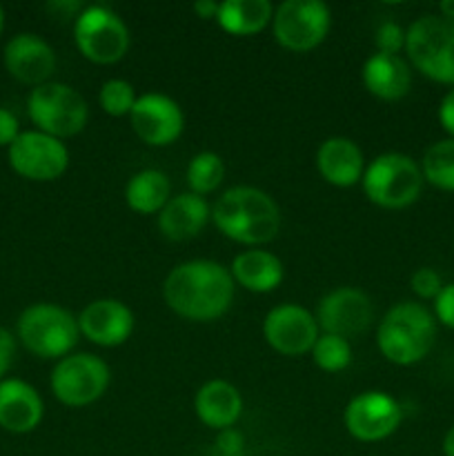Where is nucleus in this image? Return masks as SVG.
Returning <instances> with one entry per match:
<instances>
[{"instance_id": "nucleus-7", "label": "nucleus", "mask_w": 454, "mask_h": 456, "mask_svg": "<svg viewBox=\"0 0 454 456\" xmlns=\"http://www.w3.org/2000/svg\"><path fill=\"white\" fill-rule=\"evenodd\" d=\"M27 111L38 132L58 141L83 132L89 118L85 98L69 85L52 83V80L31 89L27 98Z\"/></svg>"}, {"instance_id": "nucleus-26", "label": "nucleus", "mask_w": 454, "mask_h": 456, "mask_svg": "<svg viewBox=\"0 0 454 456\" xmlns=\"http://www.w3.org/2000/svg\"><path fill=\"white\" fill-rule=\"evenodd\" d=\"M423 178L443 191H454V138L434 142L423 154Z\"/></svg>"}, {"instance_id": "nucleus-25", "label": "nucleus", "mask_w": 454, "mask_h": 456, "mask_svg": "<svg viewBox=\"0 0 454 456\" xmlns=\"http://www.w3.org/2000/svg\"><path fill=\"white\" fill-rule=\"evenodd\" d=\"M169 178L160 169H142L129 178L125 187V200L136 214H160L172 199Z\"/></svg>"}, {"instance_id": "nucleus-21", "label": "nucleus", "mask_w": 454, "mask_h": 456, "mask_svg": "<svg viewBox=\"0 0 454 456\" xmlns=\"http://www.w3.org/2000/svg\"><path fill=\"white\" fill-rule=\"evenodd\" d=\"M212 218L207 200L191 191L169 199L158 214V230L169 240H190L205 230Z\"/></svg>"}, {"instance_id": "nucleus-23", "label": "nucleus", "mask_w": 454, "mask_h": 456, "mask_svg": "<svg viewBox=\"0 0 454 456\" xmlns=\"http://www.w3.org/2000/svg\"><path fill=\"white\" fill-rule=\"evenodd\" d=\"M230 274L234 283L254 294H267L283 281V263L265 249H245L231 261Z\"/></svg>"}, {"instance_id": "nucleus-24", "label": "nucleus", "mask_w": 454, "mask_h": 456, "mask_svg": "<svg viewBox=\"0 0 454 456\" xmlns=\"http://www.w3.org/2000/svg\"><path fill=\"white\" fill-rule=\"evenodd\" d=\"M274 18V7L267 0H225L218 3L216 22L231 36H256Z\"/></svg>"}, {"instance_id": "nucleus-34", "label": "nucleus", "mask_w": 454, "mask_h": 456, "mask_svg": "<svg viewBox=\"0 0 454 456\" xmlns=\"http://www.w3.org/2000/svg\"><path fill=\"white\" fill-rule=\"evenodd\" d=\"M13 356H16V338H13L9 330L0 325V381H3V377L12 368Z\"/></svg>"}, {"instance_id": "nucleus-29", "label": "nucleus", "mask_w": 454, "mask_h": 456, "mask_svg": "<svg viewBox=\"0 0 454 456\" xmlns=\"http://www.w3.org/2000/svg\"><path fill=\"white\" fill-rule=\"evenodd\" d=\"M136 101H138L136 92H134L132 85L123 78L107 80V83L101 87V94H98V102H101L102 111L114 116V118L132 114Z\"/></svg>"}, {"instance_id": "nucleus-37", "label": "nucleus", "mask_w": 454, "mask_h": 456, "mask_svg": "<svg viewBox=\"0 0 454 456\" xmlns=\"http://www.w3.org/2000/svg\"><path fill=\"white\" fill-rule=\"evenodd\" d=\"M441 448H443V454L445 456H454V426L450 428L448 432H445L443 445H441Z\"/></svg>"}, {"instance_id": "nucleus-9", "label": "nucleus", "mask_w": 454, "mask_h": 456, "mask_svg": "<svg viewBox=\"0 0 454 456\" xmlns=\"http://www.w3.org/2000/svg\"><path fill=\"white\" fill-rule=\"evenodd\" d=\"M74 40L87 61L96 65H114L127 53L129 29L118 13L93 4L76 16Z\"/></svg>"}, {"instance_id": "nucleus-22", "label": "nucleus", "mask_w": 454, "mask_h": 456, "mask_svg": "<svg viewBox=\"0 0 454 456\" xmlns=\"http://www.w3.org/2000/svg\"><path fill=\"white\" fill-rule=\"evenodd\" d=\"M361 76H363L365 89L372 96L387 102L408 96L409 85H412V71H409L408 62L401 56H392V53H372L363 62Z\"/></svg>"}, {"instance_id": "nucleus-30", "label": "nucleus", "mask_w": 454, "mask_h": 456, "mask_svg": "<svg viewBox=\"0 0 454 456\" xmlns=\"http://www.w3.org/2000/svg\"><path fill=\"white\" fill-rule=\"evenodd\" d=\"M409 288L423 301H434L443 289V281H441L439 272L432 270V267H418L409 279Z\"/></svg>"}, {"instance_id": "nucleus-5", "label": "nucleus", "mask_w": 454, "mask_h": 456, "mask_svg": "<svg viewBox=\"0 0 454 456\" xmlns=\"http://www.w3.org/2000/svg\"><path fill=\"white\" fill-rule=\"evenodd\" d=\"M423 181L421 165L399 151L377 156L361 178L365 196L383 209H405L417 203Z\"/></svg>"}, {"instance_id": "nucleus-36", "label": "nucleus", "mask_w": 454, "mask_h": 456, "mask_svg": "<svg viewBox=\"0 0 454 456\" xmlns=\"http://www.w3.org/2000/svg\"><path fill=\"white\" fill-rule=\"evenodd\" d=\"M194 12L196 16L203 18V20H209V18L216 20L218 3H214V0H199V3H194Z\"/></svg>"}, {"instance_id": "nucleus-11", "label": "nucleus", "mask_w": 454, "mask_h": 456, "mask_svg": "<svg viewBox=\"0 0 454 456\" xmlns=\"http://www.w3.org/2000/svg\"><path fill=\"white\" fill-rule=\"evenodd\" d=\"M7 156L18 176L36 183L56 181L69 167V151L65 142L38 129L20 132V136L7 150Z\"/></svg>"}, {"instance_id": "nucleus-16", "label": "nucleus", "mask_w": 454, "mask_h": 456, "mask_svg": "<svg viewBox=\"0 0 454 456\" xmlns=\"http://www.w3.org/2000/svg\"><path fill=\"white\" fill-rule=\"evenodd\" d=\"M4 67L18 83L40 87L56 71V53L47 40L25 31L4 45Z\"/></svg>"}, {"instance_id": "nucleus-18", "label": "nucleus", "mask_w": 454, "mask_h": 456, "mask_svg": "<svg viewBox=\"0 0 454 456\" xmlns=\"http://www.w3.org/2000/svg\"><path fill=\"white\" fill-rule=\"evenodd\" d=\"M45 405L34 386L20 379L0 381V428L12 435H27L40 426Z\"/></svg>"}, {"instance_id": "nucleus-38", "label": "nucleus", "mask_w": 454, "mask_h": 456, "mask_svg": "<svg viewBox=\"0 0 454 456\" xmlns=\"http://www.w3.org/2000/svg\"><path fill=\"white\" fill-rule=\"evenodd\" d=\"M439 16L448 18V20H454V0H443V3L439 4Z\"/></svg>"}, {"instance_id": "nucleus-8", "label": "nucleus", "mask_w": 454, "mask_h": 456, "mask_svg": "<svg viewBox=\"0 0 454 456\" xmlns=\"http://www.w3.org/2000/svg\"><path fill=\"white\" fill-rule=\"evenodd\" d=\"M332 13L320 0H285L274 9L272 31L276 43L294 53L319 47L329 34Z\"/></svg>"}, {"instance_id": "nucleus-3", "label": "nucleus", "mask_w": 454, "mask_h": 456, "mask_svg": "<svg viewBox=\"0 0 454 456\" xmlns=\"http://www.w3.org/2000/svg\"><path fill=\"white\" fill-rule=\"evenodd\" d=\"M434 341L436 319L421 303H396L377 330L378 350L394 365L418 363L430 354Z\"/></svg>"}, {"instance_id": "nucleus-39", "label": "nucleus", "mask_w": 454, "mask_h": 456, "mask_svg": "<svg viewBox=\"0 0 454 456\" xmlns=\"http://www.w3.org/2000/svg\"><path fill=\"white\" fill-rule=\"evenodd\" d=\"M3 27H4V12L3 7H0V34H3Z\"/></svg>"}, {"instance_id": "nucleus-27", "label": "nucleus", "mask_w": 454, "mask_h": 456, "mask_svg": "<svg viewBox=\"0 0 454 456\" xmlns=\"http://www.w3.org/2000/svg\"><path fill=\"white\" fill-rule=\"evenodd\" d=\"M223 178H225V163L214 151H200L187 165V185L196 196L216 191Z\"/></svg>"}, {"instance_id": "nucleus-4", "label": "nucleus", "mask_w": 454, "mask_h": 456, "mask_svg": "<svg viewBox=\"0 0 454 456\" xmlns=\"http://www.w3.org/2000/svg\"><path fill=\"white\" fill-rule=\"evenodd\" d=\"M405 53L426 78L454 87V20L426 13L405 31Z\"/></svg>"}, {"instance_id": "nucleus-17", "label": "nucleus", "mask_w": 454, "mask_h": 456, "mask_svg": "<svg viewBox=\"0 0 454 456\" xmlns=\"http://www.w3.org/2000/svg\"><path fill=\"white\" fill-rule=\"evenodd\" d=\"M78 330L87 341L101 347L123 346L134 332V314L123 301L96 298L80 312Z\"/></svg>"}, {"instance_id": "nucleus-19", "label": "nucleus", "mask_w": 454, "mask_h": 456, "mask_svg": "<svg viewBox=\"0 0 454 456\" xmlns=\"http://www.w3.org/2000/svg\"><path fill=\"white\" fill-rule=\"evenodd\" d=\"M316 169L329 185L352 187L363 178V151L350 138L332 136L320 142L316 151Z\"/></svg>"}, {"instance_id": "nucleus-14", "label": "nucleus", "mask_w": 454, "mask_h": 456, "mask_svg": "<svg viewBox=\"0 0 454 456\" xmlns=\"http://www.w3.org/2000/svg\"><path fill=\"white\" fill-rule=\"evenodd\" d=\"M374 321L372 301L356 288H336L319 303L316 323L323 334H334L345 341L361 337Z\"/></svg>"}, {"instance_id": "nucleus-28", "label": "nucleus", "mask_w": 454, "mask_h": 456, "mask_svg": "<svg viewBox=\"0 0 454 456\" xmlns=\"http://www.w3.org/2000/svg\"><path fill=\"white\" fill-rule=\"evenodd\" d=\"M312 359L323 372H343L352 363V346L350 341L334 334H320L312 347Z\"/></svg>"}, {"instance_id": "nucleus-20", "label": "nucleus", "mask_w": 454, "mask_h": 456, "mask_svg": "<svg viewBox=\"0 0 454 456\" xmlns=\"http://www.w3.org/2000/svg\"><path fill=\"white\" fill-rule=\"evenodd\" d=\"M194 410L203 426L225 432L231 430V426L240 419L243 396L231 383L214 379V381L200 386V390L196 392Z\"/></svg>"}, {"instance_id": "nucleus-33", "label": "nucleus", "mask_w": 454, "mask_h": 456, "mask_svg": "<svg viewBox=\"0 0 454 456\" xmlns=\"http://www.w3.org/2000/svg\"><path fill=\"white\" fill-rule=\"evenodd\" d=\"M20 136V123L16 114L0 107V147H12V142Z\"/></svg>"}, {"instance_id": "nucleus-35", "label": "nucleus", "mask_w": 454, "mask_h": 456, "mask_svg": "<svg viewBox=\"0 0 454 456\" xmlns=\"http://www.w3.org/2000/svg\"><path fill=\"white\" fill-rule=\"evenodd\" d=\"M439 123L448 132V138H454V87L443 96L439 105Z\"/></svg>"}, {"instance_id": "nucleus-32", "label": "nucleus", "mask_w": 454, "mask_h": 456, "mask_svg": "<svg viewBox=\"0 0 454 456\" xmlns=\"http://www.w3.org/2000/svg\"><path fill=\"white\" fill-rule=\"evenodd\" d=\"M434 319L445 328L454 330V283L443 285L441 294L434 298Z\"/></svg>"}, {"instance_id": "nucleus-12", "label": "nucleus", "mask_w": 454, "mask_h": 456, "mask_svg": "<svg viewBox=\"0 0 454 456\" xmlns=\"http://www.w3.org/2000/svg\"><path fill=\"white\" fill-rule=\"evenodd\" d=\"M401 421H403V410L399 401L378 390L356 395L343 412L345 430L363 444L387 439L399 430Z\"/></svg>"}, {"instance_id": "nucleus-15", "label": "nucleus", "mask_w": 454, "mask_h": 456, "mask_svg": "<svg viewBox=\"0 0 454 456\" xmlns=\"http://www.w3.org/2000/svg\"><path fill=\"white\" fill-rule=\"evenodd\" d=\"M129 123L145 145L167 147L181 138L185 116L174 98L165 94H142L129 114Z\"/></svg>"}, {"instance_id": "nucleus-10", "label": "nucleus", "mask_w": 454, "mask_h": 456, "mask_svg": "<svg viewBox=\"0 0 454 456\" xmlns=\"http://www.w3.org/2000/svg\"><path fill=\"white\" fill-rule=\"evenodd\" d=\"M53 396L67 408H85L101 399L109 386V368L96 354H69L56 363L49 377Z\"/></svg>"}, {"instance_id": "nucleus-2", "label": "nucleus", "mask_w": 454, "mask_h": 456, "mask_svg": "<svg viewBox=\"0 0 454 456\" xmlns=\"http://www.w3.org/2000/svg\"><path fill=\"white\" fill-rule=\"evenodd\" d=\"M212 221L223 236L240 245H265L280 230V209L258 187H231L212 205Z\"/></svg>"}, {"instance_id": "nucleus-1", "label": "nucleus", "mask_w": 454, "mask_h": 456, "mask_svg": "<svg viewBox=\"0 0 454 456\" xmlns=\"http://www.w3.org/2000/svg\"><path fill=\"white\" fill-rule=\"evenodd\" d=\"M163 298L181 319L209 323L230 310L234 301V279L230 270L216 261H185L165 279Z\"/></svg>"}, {"instance_id": "nucleus-6", "label": "nucleus", "mask_w": 454, "mask_h": 456, "mask_svg": "<svg viewBox=\"0 0 454 456\" xmlns=\"http://www.w3.org/2000/svg\"><path fill=\"white\" fill-rule=\"evenodd\" d=\"M18 338L38 359H65L80 338L78 319L53 303H36L18 316Z\"/></svg>"}, {"instance_id": "nucleus-13", "label": "nucleus", "mask_w": 454, "mask_h": 456, "mask_svg": "<svg viewBox=\"0 0 454 456\" xmlns=\"http://www.w3.org/2000/svg\"><path fill=\"white\" fill-rule=\"evenodd\" d=\"M316 316L296 303H283L267 312L263 337L267 346L283 356H303L312 352L319 334Z\"/></svg>"}, {"instance_id": "nucleus-31", "label": "nucleus", "mask_w": 454, "mask_h": 456, "mask_svg": "<svg viewBox=\"0 0 454 456\" xmlns=\"http://www.w3.org/2000/svg\"><path fill=\"white\" fill-rule=\"evenodd\" d=\"M377 49L381 53L399 56L401 49H405V31L396 22H383L377 29Z\"/></svg>"}]
</instances>
